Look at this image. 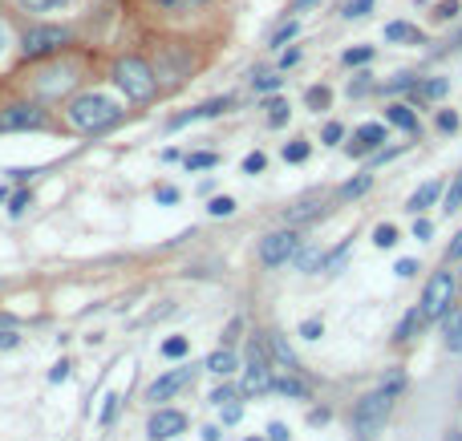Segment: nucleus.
<instances>
[{
  "mask_svg": "<svg viewBox=\"0 0 462 441\" xmlns=\"http://www.w3.org/2000/svg\"><path fill=\"white\" fill-rule=\"evenodd\" d=\"M25 207H29V194L20 191V194H17V199H12V211H17V215H20V211H25Z\"/></svg>",
  "mask_w": 462,
  "mask_h": 441,
  "instance_id": "nucleus-56",
  "label": "nucleus"
},
{
  "mask_svg": "<svg viewBox=\"0 0 462 441\" xmlns=\"http://www.w3.org/2000/svg\"><path fill=\"white\" fill-rule=\"evenodd\" d=\"M264 166H268V158H264L260 150H256V154H248V158H243V174H260Z\"/></svg>",
  "mask_w": 462,
  "mask_h": 441,
  "instance_id": "nucleus-38",
  "label": "nucleus"
},
{
  "mask_svg": "<svg viewBox=\"0 0 462 441\" xmlns=\"http://www.w3.org/2000/svg\"><path fill=\"white\" fill-rule=\"evenodd\" d=\"M268 348H272V361H276L280 369H289V373H296V369H300L296 353H292V348H289V340H284V336H280V332H272V336H268Z\"/></svg>",
  "mask_w": 462,
  "mask_h": 441,
  "instance_id": "nucleus-16",
  "label": "nucleus"
},
{
  "mask_svg": "<svg viewBox=\"0 0 462 441\" xmlns=\"http://www.w3.org/2000/svg\"><path fill=\"white\" fill-rule=\"evenodd\" d=\"M248 441H268V437H248Z\"/></svg>",
  "mask_w": 462,
  "mask_h": 441,
  "instance_id": "nucleus-61",
  "label": "nucleus"
},
{
  "mask_svg": "<svg viewBox=\"0 0 462 441\" xmlns=\"http://www.w3.org/2000/svg\"><path fill=\"white\" fill-rule=\"evenodd\" d=\"M328 422V409H312V425H325Z\"/></svg>",
  "mask_w": 462,
  "mask_h": 441,
  "instance_id": "nucleus-57",
  "label": "nucleus"
},
{
  "mask_svg": "<svg viewBox=\"0 0 462 441\" xmlns=\"http://www.w3.org/2000/svg\"><path fill=\"white\" fill-rule=\"evenodd\" d=\"M458 207H462V171L454 174L450 191H446V207H443V211H446V215H454V211H458Z\"/></svg>",
  "mask_w": 462,
  "mask_h": 441,
  "instance_id": "nucleus-29",
  "label": "nucleus"
},
{
  "mask_svg": "<svg viewBox=\"0 0 462 441\" xmlns=\"http://www.w3.org/2000/svg\"><path fill=\"white\" fill-rule=\"evenodd\" d=\"M385 41H394V45H426V33L410 20H389L385 25Z\"/></svg>",
  "mask_w": 462,
  "mask_h": 441,
  "instance_id": "nucleus-14",
  "label": "nucleus"
},
{
  "mask_svg": "<svg viewBox=\"0 0 462 441\" xmlns=\"http://www.w3.org/2000/svg\"><path fill=\"white\" fill-rule=\"evenodd\" d=\"M280 86H284V77H276V73H272V77H256V89H260V94H268V89H280Z\"/></svg>",
  "mask_w": 462,
  "mask_h": 441,
  "instance_id": "nucleus-44",
  "label": "nucleus"
},
{
  "mask_svg": "<svg viewBox=\"0 0 462 441\" xmlns=\"http://www.w3.org/2000/svg\"><path fill=\"white\" fill-rule=\"evenodd\" d=\"M292 263H296L300 271H320L325 251H320V247H296V251H292Z\"/></svg>",
  "mask_w": 462,
  "mask_h": 441,
  "instance_id": "nucleus-19",
  "label": "nucleus"
},
{
  "mask_svg": "<svg viewBox=\"0 0 462 441\" xmlns=\"http://www.w3.org/2000/svg\"><path fill=\"white\" fill-rule=\"evenodd\" d=\"M183 430H187V417L179 409H158V413H150V422H146L150 441H171V437H179Z\"/></svg>",
  "mask_w": 462,
  "mask_h": 441,
  "instance_id": "nucleus-8",
  "label": "nucleus"
},
{
  "mask_svg": "<svg viewBox=\"0 0 462 441\" xmlns=\"http://www.w3.org/2000/svg\"><path fill=\"white\" fill-rule=\"evenodd\" d=\"M434 17H438V20H454V17H458V0H443V4L434 9Z\"/></svg>",
  "mask_w": 462,
  "mask_h": 441,
  "instance_id": "nucleus-43",
  "label": "nucleus"
},
{
  "mask_svg": "<svg viewBox=\"0 0 462 441\" xmlns=\"http://www.w3.org/2000/svg\"><path fill=\"white\" fill-rule=\"evenodd\" d=\"M341 61H345V65H366V61H373V49H369V45H357V49H349Z\"/></svg>",
  "mask_w": 462,
  "mask_h": 441,
  "instance_id": "nucleus-33",
  "label": "nucleus"
},
{
  "mask_svg": "<svg viewBox=\"0 0 462 441\" xmlns=\"http://www.w3.org/2000/svg\"><path fill=\"white\" fill-rule=\"evenodd\" d=\"M191 376H195L191 365H187V369H174V373H166V376H158V381L146 389V401H171L179 389H187V384H191Z\"/></svg>",
  "mask_w": 462,
  "mask_h": 441,
  "instance_id": "nucleus-10",
  "label": "nucleus"
},
{
  "mask_svg": "<svg viewBox=\"0 0 462 441\" xmlns=\"http://www.w3.org/2000/svg\"><path fill=\"white\" fill-rule=\"evenodd\" d=\"M410 89H418L414 73H397L394 81H385V94H410Z\"/></svg>",
  "mask_w": 462,
  "mask_h": 441,
  "instance_id": "nucleus-28",
  "label": "nucleus"
},
{
  "mask_svg": "<svg viewBox=\"0 0 462 441\" xmlns=\"http://www.w3.org/2000/svg\"><path fill=\"white\" fill-rule=\"evenodd\" d=\"M402 393H394V389H385V384H377L373 393H366L361 401H357L353 409V433L361 441H373L377 433L385 430V422H389V413H394V401Z\"/></svg>",
  "mask_w": 462,
  "mask_h": 441,
  "instance_id": "nucleus-1",
  "label": "nucleus"
},
{
  "mask_svg": "<svg viewBox=\"0 0 462 441\" xmlns=\"http://www.w3.org/2000/svg\"><path fill=\"white\" fill-rule=\"evenodd\" d=\"M61 4H69V0H20V9L29 12H49V9H61Z\"/></svg>",
  "mask_w": 462,
  "mask_h": 441,
  "instance_id": "nucleus-35",
  "label": "nucleus"
},
{
  "mask_svg": "<svg viewBox=\"0 0 462 441\" xmlns=\"http://www.w3.org/2000/svg\"><path fill=\"white\" fill-rule=\"evenodd\" d=\"M385 142V125L381 122H373V125H361L353 134V142H349V154L353 158H361V154H369V150H377V146Z\"/></svg>",
  "mask_w": 462,
  "mask_h": 441,
  "instance_id": "nucleus-13",
  "label": "nucleus"
},
{
  "mask_svg": "<svg viewBox=\"0 0 462 441\" xmlns=\"http://www.w3.org/2000/svg\"><path fill=\"white\" fill-rule=\"evenodd\" d=\"M272 393H284V397H304L308 401V389L300 381H292V376H272Z\"/></svg>",
  "mask_w": 462,
  "mask_h": 441,
  "instance_id": "nucleus-21",
  "label": "nucleus"
},
{
  "mask_svg": "<svg viewBox=\"0 0 462 441\" xmlns=\"http://www.w3.org/2000/svg\"><path fill=\"white\" fill-rule=\"evenodd\" d=\"M296 247H300L296 231H272L268 240L260 243V259L268 263V268H280V263H289Z\"/></svg>",
  "mask_w": 462,
  "mask_h": 441,
  "instance_id": "nucleus-7",
  "label": "nucleus"
},
{
  "mask_svg": "<svg viewBox=\"0 0 462 441\" xmlns=\"http://www.w3.org/2000/svg\"><path fill=\"white\" fill-rule=\"evenodd\" d=\"M418 324H422V308H410V312H405V316H402V324H397L394 340H410Z\"/></svg>",
  "mask_w": 462,
  "mask_h": 441,
  "instance_id": "nucleus-23",
  "label": "nucleus"
},
{
  "mask_svg": "<svg viewBox=\"0 0 462 441\" xmlns=\"http://www.w3.org/2000/svg\"><path fill=\"white\" fill-rule=\"evenodd\" d=\"M296 61H300V49H289V53L280 57V65H284V69H292V65H296Z\"/></svg>",
  "mask_w": 462,
  "mask_h": 441,
  "instance_id": "nucleus-54",
  "label": "nucleus"
},
{
  "mask_svg": "<svg viewBox=\"0 0 462 441\" xmlns=\"http://www.w3.org/2000/svg\"><path fill=\"white\" fill-rule=\"evenodd\" d=\"M414 235H418V240H430V235H434V223L418 215V223H414Z\"/></svg>",
  "mask_w": 462,
  "mask_h": 441,
  "instance_id": "nucleus-49",
  "label": "nucleus"
},
{
  "mask_svg": "<svg viewBox=\"0 0 462 441\" xmlns=\"http://www.w3.org/2000/svg\"><path fill=\"white\" fill-rule=\"evenodd\" d=\"M320 138H325L328 146H337V142H345V125H341V122H328L325 130H320Z\"/></svg>",
  "mask_w": 462,
  "mask_h": 441,
  "instance_id": "nucleus-36",
  "label": "nucleus"
},
{
  "mask_svg": "<svg viewBox=\"0 0 462 441\" xmlns=\"http://www.w3.org/2000/svg\"><path fill=\"white\" fill-rule=\"evenodd\" d=\"M292 433H289V425H280V422H272L268 425V441H289Z\"/></svg>",
  "mask_w": 462,
  "mask_h": 441,
  "instance_id": "nucleus-47",
  "label": "nucleus"
},
{
  "mask_svg": "<svg viewBox=\"0 0 462 441\" xmlns=\"http://www.w3.org/2000/svg\"><path fill=\"white\" fill-rule=\"evenodd\" d=\"M394 271H397V276H402V279H410V276H414V271H418V259H397V263H394Z\"/></svg>",
  "mask_w": 462,
  "mask_h": 441,
  "instance_id": "nucleus-45",
  "label": "nucleus"
},
{
  "mask_svg": "<svg viewBox=\"0 0 462 441\" xmlns=\"http://www.w3.org/2000/svg\"><path fill=\"white\" fill-rule=\"evenodd\" d=\"M240 417H243V409H240V405H223V422H227V425H235V422H240Z\"/></svg>",
  "mask_w": 462,
  "mask_h": 441,
  "instance_id": "nucleus-51",
  "label": "nucleus"
},
{
  "mask_svg": "<svg viewBox=\"0 0 462 441\" xmlns=\"http://www.w3.org/2000/svg\"><path fill=\"white\" fill-rule=\"evenodd\" d=\"M385 122L397 125V130H405V134H418V130H422V125H418V118H414V110L405 106V102H394V106H385Z\"/></svg>",
  "mask_w": 462,
  "mask_h": 441,
  "instance_id": "nucleus-15",
  "label": "nucleus"
},
{
  "mask_svg": "<svg viewBox=\"0 0 462 441\" xmlns=\"http://www.w3.org/2000/svg\"><path fill=\"white\" fill-rule=\"evenodd\" d=\"M446 255H450V259H462V231L454 235V243H450V251H446Z\"/></svg>",
  "mask_w": 462,
  "mask_h": 441,
  "instance_id": "nucleus-55",
  "label": "nucleus"
},
{
  "mask_svg": "<svg viewBox=\"0 0 462 441\" xmlns=\"http://www.w3.org/2000/svg\"><path fill=\"white\" fill-rule=\"evenodd\" d=\"M215 163H219V154H212V150H195V154H187V171H212Z\"/></svg>",
  "mask_w": 462,
  "mask_h": 441,
  "instance_id": "nucleus-26",
  "label": "nucleus"
},
{
  "mask_svg": "<svg viewBox=\"0 0 462 441\" xmlns=\"http://www.w3.org/2000/svg\"><path fill=\"white\" fill-rule=\"evenodd\" d=\"M187 336H171V340H163V356H187Z\"/></svg>",
  "mask_w": 462,
  "mask_h": 441,
  "instance_id": "nucleus-34",
  "label": "nucleus"
},
{
  "mask_svg": "<svg viewBox=\"0 0 462 441\" xmlns=\"http://www.w3.org/2000/svg\"><path fill=\"white\" fill-rule=\"evenodd\" d=\"M118 118H122V106L106 94H81V97L69 102V122H73L77 130H86V134L106 130V125H114Z\"/></svg>",
  "mask_w": 462,
  "mask_h": 441,
  "instance_id": "nucleus-2",
  "label": "nucleus"
},
{
  "mask_svg": "<svg viewBox=\"0 0 462 441\" xmlns=\"http://www.w3.org/2000/svg\"><path fill=\"white\" fill-rule=\"evenodd\" d=\"M369 186H373V171H361L357 179H349V183L341 186L337 199H341V202H353V199H361V194H366Z\"/></svg>",
  "mask_w": 462,
  "mask_h": 441,
  "instance_id": "nucleus-18",
  "label": "nucleus"
},
{
  "mask_svg": "<svg viewBox=\"0 0 462 441\" xmlns=\"http://www.w3.org/2000/svg\"><path fill=\"white\" fill-rule=\"evenodd\" d=\"M154 199L171 207V202H179V186H158V191H154Z\"/></svg>",
  "mask_w": 462,
  "mask_h": 441,
  "instance_id": "nucleus-46",
  "label": "nucleus"
},
{
  "mask_svg": "<svg viewBox=\"0 0 462 441\" xmlns=\"http://www.w3.org/2000/svg\"><path fill=\"white\" fill-rule=\"evenodd\" d=\"M4 45H9V29L0 25V53H4Z\"/></svg>",
  "mask_w": 462,
  "mask_h": 441,
  "instance_id": "nucleus-59",
  "label": "nucleus"
},
{
  "mask_svg": "<svg viewBox=\"0 0 462 441\" xmlns=\"http://www.w3.org/2000/svg\"><path fill=\"white\" fill-rule=\"evenodd\" d=\"M397 240H402V235H397V227H394V223H381V227L373 231V243H377V247H394Z\"/></svg>",
  "mask_w": 462,
  "mask_h": 441,
  "instance_id": "nucleus-31",
  "label": "nucleus"
},
{
  "mask_svg": "<svg viewBox=\"0 0 462 441\" xmlns=\"http://www.w3.org/2000/svg\"><path fill=\"white\" fill-rule=\"evenodd\" d=\"M320 332H325V324H320V320H308V324L300 328V336H304V340H317Z\"/></svg>",
  "mask_w": 462,
  "mask_h": 441,
  "instance_id": "nucleus-48",
  "label": "nucleus"
},
{
  "mask_svg": "<svg viewBox=\"0 0 462 441\" xmlns=\"http://www.w3.org/2000/svg\"><path fill=\"white\" fill-rule=\"evenodd\" d=\"M163 9H171V12H187V9H199V4H207V0H158Z\"/></svg>",
  "mask_w": 462,
  "mask_h": 441,
  "instance_id": "nucleus-39",
  "label": "nucleus"
},
{
  "mask_svg": "<svg viewBox=\"0 0 462 441\" xmlns=\"http://www.w3.org/2000/svg\"><path fill=\"white\" fill-rule=\"evenodd\" d=\"M296 33H300V25H296V20H289V25H280V29H276L272 45H284V41H292V37H296Z\"/></svg>",
  "mask_w": 462,
  "mask_h": 441,
  "instance_id": "nucleus-41",
  "label": "nucleus"
},
{
  "mask_svg": "<svg viewBox=\"0 0 462 441\" xmlns=\"http://www.w3.org/2000/svg\"><path fill=\"white\" fill-rule=\"evenodd\" d=\"M118 417V397H106V409H102V425H110Z\"/></svg>",
  "mask_w": 462,
  "mask_h": 441,
  "instance_id": "nucleus-50",
  "label": "nucleus"
},
{
  "mask_svg": "<svg viewBox=\"0 0 462 441\" xmlns=\"http://www.w3.org/2000/svg\"><path fill=\"white\" fill-rule=\"evenodd\" d=\"M328 102H333V89H328V86L304 89V106H308V110H328Z\"/></svg>",
  "mask_w": 462,
  "mask_h": 441,
  "instance_id": "nucleus-22",
  "label": "nucleus"
},
{
  "mask_svg": "<svg viewBox=\"0 0 462 441\" xmlns=\"http://www.w3.org/2000/svg\"><path fill=\"white\" fill-rule=\"evenodd\" d=\"M114 81L122 86V94L130 97V102H150V97L158 94V77H154V69L146 65L142 57H122L118 61Z\"/></svg>",
  "mask_w": 462,
  "mask_h": 441,
  "instance_id": "nucleus-3",
  "label": "nucleus"
},
{
  "mask_svg": "<svg viewBox=\"0 0 462 441\" xmlns=\"http://www.w3.org/2000/svg\"><path fill=\"white\" fill-rule=\"evenodd\" d=\"M443 441H462V433L458 430H446V437Z\"/></svg>",
  "mask_w": 462,
  "mask_h": 441,
  "instance_id": "nucleus-60",
  "label": "nucleus"
},
{
  "mask_svg": "<svg viewBox=\"0 0 462 441\" xmlns=\"http://www.w3.org/2000/svg\"><path fill=\"white\" fill-rule=\"evenodd\" d=\"M272 389V365L264 361V345L251 340L248 345V373H243L240 393H268Z\"/></svg>",
  "mask_w": 462,
  "mask_h": 441,
  "instance_id": "nucleus-6",
  "label": "nucleus"
},
{
  "mask_svg": "<svg viewBox=\"0 0 462 441\" xmlns=\"http://www.w3.org/2000/svg\"><path fill=\"white\" fill-rule=\"evenodd\" d=\"M231 110V97H212V102H203V106L187 110V114L171 118V130H179V125H191V122H203V118H219Z\"/></svg>",
  "mask_w": 462,
  "mask_h": 441,
  "instance_id": "nucleus-11",
  "label": "nucleus"
},
{
  "mask_svg": "<svg viewBox=\"0 0 462 441\" xmlns=\"http://www.w3.org/2000/svg\"><path fill=\"white\" fill-rule=\"evenodd\" d=\"M438 130H443V134H454V130H458V114H454V110H443V114H438Z\"/></svg>",
  "mask_w": 462,
  "mask_h": 441,
  "instance_id": "nucleus-42",
  "label": "nucleus"
},
{
  "mask_svg": "<svg viewBox=\"0 0 462 441\" xmlns=\"http://www.w3.org/2000/svg\"><path fill=\"white\" fill-rule=\"evenodd\" d=\"M65 376H69V361H58L53 373H49V381H65Z\"/></svg>",
  "mask_w": 462,
  "mask_h": 441,
  "instance_id": "nucleus-52",
  "label": "nucleus"
},
{
  "mask_svg": "<svg viewBox=\"0 0 462 441\" xmlns=\"http://www.w3.org/2000/svg\"><path fill=\"white\" fill-rule=\"evenodd\" d=\"M443 191H446V186H443V179H426V183L418 186V191L410 194V199H405V207H410V211H414V215H426V211H430V207H434V202L443 199Z\"/></svg>",
  "mask_w": 462,
  "mask_h": 441,
  "instance_id": "nucleus-12",
  "label": "nucleus"
},
{
  "mask_svg": "<svg viewBox=\"0 0 462 441\" xmlns=\"http://www.w3.org/2000/svg\"><path fill=\"white\" fill-rule=\"evenodd\" d=\"M203 441H219V430H215V425H207V430H203Z\"/></svg>",
  "mask_w": 462,
  "mask_h": 441,
  "instance_id": "nucleus-58",
  "label": "nucleus"
},
{
  "mask_svg": "<svg viewBox=\"0 0 462 441\" xmlns=\"http://www.w3.org/2000/svg\"><path fill=\"white\" fill-rule=\"evenodd\" d=\"M308 154H312V146L304 138H296V142L284 146V163H308Z\"/></svg>",
  "mask_w": 462,
  "mask_h": 441,
  "instance_id": "nucleus-27",
  "label": "nucleus"
},
{
  "mask_svg": "<svg viewBox=\"0 0 462 441\" xmlns=\"http://www.w3.org/2000/svg\"><path fill=\"white\" fill-rule=\"evenodd\" d=\"M235 397H240V384H223V389H215V393H212V401L227 405V401H235Z\"/></svg>",
  "mask_w": 462,
  "mask_h": 441,
  "instance_id": "nucleus-37",
  "label": "nucleus"
},
{
  "mask_svg": "<svg viewBox=\"0 0 462 441\" xmlns=\"http://www.w3.org/2000/svg\"><path fill=\"white\" fill-rule=\"evenodd\" d=\"M65 41H69L65 29H58V25H41V29L25 33V41H20V53H25V57H49V53H58Z\"/></svg>",
  "mask_w": 462,
  "mask_h": 441,
  "instance_id": "nucleus-5",
  "label": "nucleus"
},
{
  "mask_svg": "<svg viewBox=\"0 0 462 441\" xmlns=\"http://www.w3.org/2000/svg\"><path fill=\"white\" fill-rule=\"evenodd\" d=\"M0 348H17V332L12 328H0Z\"/></svg>",
  "mask_w": 462,
  "mask_h": 441,
  "instance_id": "nucleus-53",
  "label": "nucleus"
},
{
  "mask_svg": "<svg viewBox=\"0 0 462 441\" xmlns=\"http://www.w3.org/2000/svg\"><path fill=\"white\" fill-rule=\"evenodd\" d=\"M443 332H446V348H450V353H462V308H446Z\"/></svg>",
  "mask_w": 462,
  "mask_h": 441,
  "instance_id": "nucleus-17",
  "label": "nucleus"
},
{
  "mask_svg": "<svg viewBox=\"0 0 462 441\" xmlns=\"http://www.w3.org/2000/svg\"><path fill=\"white\" fill-rule=\"evenodd\" d=\"M207 369H212V373H219V376H227V373H235V369H240V361H235V353H231V348H219V353L207 356Z\"/></svg>",
  "mask_w": 462,
  "mask_h": 441,
  "instance_id": "nucleus-20",
  "label": "nucleus"
},
{
  "mask_svg": "<svg viewBox=\"0 0 462 441\" xmlns=\"http://www.w3.org/2000/svg\"><path fill=\"white\" fill-rule=\"evenodd\" d=\"M373 4H377V0H345V4H341V17H345V20L369 17V12H373Z\"/></svg>",
  "mask_w": 462,
  "mask_h": 441,
  "instance_id": "nucleus-25",
  "label": "nucleus"
},
{
  "mask_svg": "<svg viewBox=\"0 0 462 441\" xmlns=\"http://www.w3.org/2000/svg\"><path fill=\"white\" fill-rule=\"evenodd\" d=\"M268 125H272V130L289 125V102H284V97H272V102H268Z\"/></svg>",
  "mask_w": 462,
  "mask_h": 441,
  "instance_id": "nucleus-24",
  "label": "nucleus"
},
{
  "mask_svg": "<svg viewBox=\"0 0 462 441\" xmlns=\"http://www.w3.org/2000/svg\"><path fill=\"white\" fill-rule=\"evenodd\" d=\"M41 125H45V114L37 106H29V102L0 110V130H41Z\"/></svg>",
  "mask_w": 462,
  "mask_h": 441,
  "instance_id": "nucleus-9",
  "label": "nucleus"
},
{
  "mask_svg": "<svg viewBox=\"0 0 462 441\" xmlns=\"http://www.w3.org/2000/svg\"><path fill=\"white\" fill-rule=\"evenodd\" d=\"M207 211H212L215 219H227V215L235 211V199H227V194H215V199L207 202Z\"/></svg>",
  "mask_w": 462,
  "mask_h": 441,
  "instance_id": "nucleus-32",
  "label": "nucleus"
},
{
  "mask_svg": "<svg viewBox=\"0 0 462 441\" xmlns=\"http://www.w3.org/2000/svg\"><path fill=\"white\" fill-rule=\"evenodd\" d=\"M366 89H373V81H369V73H357L353 81H349V97H361Z\"/></svg>",
  "mask_w": 462,
  "mask_h": 441,
  "instance_id": "nucleus-40",
  "label": "nucleus"
},
{
  "mask_svg": "<svg viewBox=\"0 0 462 441\" xmlns=\"http://www.w3.org/2000/svg\"><path fill=\"white\" fill-rule=\"evenodd\" d=\"M418 89H422V97L438 102V97H446V89H450V86H446V77H430V81H422Z\"/></svg>",
  "mask_w": 462,
  "mask_h": 441,
  "instance_id": "nucleus-30",
  "label": "nucleus"
},
{
  "mask_svg": "<svg viewBox=\"0 0 462 441\" xmlns=\"http://www.w3.org/2000/svg\"><path fill=\"white\" fill-rule=\"evenodd\" d=\"M450 300H454V276L450 271H434V279L426 284V296H422V320H443Z\"/></svg>",
  "mask_w": 462,
  "mask_h": 441,
  "instance_id": "nucleus-4",
  "label": "nucleus"
}]
</instances>
